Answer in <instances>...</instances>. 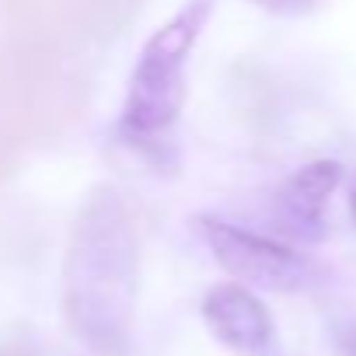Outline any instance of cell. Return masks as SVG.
<instances>
[{
  "instance_id": "1",
  "label": "cell",
  "mask_w": 356,
  "mask_h": 356,
  "mask_svg": "<svg viewBox=\"0 0 356 356\" xmlns=\"http://www.w3.org/2000/svg\"><path fill=\"white\" fill-rule=\"evenodd\" d=\"M140 293V238L115 186H95L81 203L63 255V321L88 349L119 356L133 332Z\"/></svg>"
},
{
  "instance_id": "2",
  "label": "cell",
  "mask_w": 356,
  "mask_h": 356,
  "mask_svg": "<svg viewBox=\"0 0 356 356\" xmlns=\"http://www.w3.org/2000/svg\"><path fill=\"white\" fill-rule=\"evenodd\" d=\"M213 18V0H186L154 35L143 42L115 133L122 136L126 147L140 150L154 164H175V126L182 119L186 98H189V77L186 67L193 60L196 42L203 39L207 25Z\"/></svg>"
},
{
  "instance_id": "3",
  "label": "cell",
  "mask_w": 356,
  "mask_h": 356,
  "mask_svg": "<svg viewBox=\"0 0 356 356\" xmlns=\"http://www.w3.org/2000/svg\"><path fill=\"white\" fill-rule=\"evenodd\" d=\"M196 231L213 252L217 266L248 290H273V293H297L311 283V262L248 227H238L224 217L200 213Z\"/></svg>"
},
{
  "instance_id": "4",
  "label": "cell",
  "mask_w": 356,
  "mask_h": 356,
  "mask_svg": "<svg viewBox=\"0 0 356 356\" xmlns=\"http://www.w3.org/2000/svg\"><path fill=\"white\" fill-rule=\"evenodd\" d=\"M203 321L213 332L217 342H224L238 356H269L276 349V321L262 297L234 280L217 283L207 290L203 304Z\"/></svg>"
},
{
  "instance_id": "5",
  "label": "cell",
  "mask_w": 356,
  "mask_h": 356,
  "mask_svg": "<svg viewBox=\"0 0 356 356\" xmlns=\"http://www.w3.org/2000/svg\"><path fill=\"white\" fill-rule=\"evenodd\" d=\"M342 182V164L339 161H311L297 168L286 182L276 189L273 210L283 231H290L300 241H321L325 238V207L332 193Z\"/></svg>"
},
{
  "instance_id": "6",
  "label": "cell",
  "mask_w": 356,
  "mask_h": 356,
  "mask_svg": "<svg viewBox=\"0 0 356 356\" xmlns=\"http://www.w3.org/2000/svg\"><path fill=\"white\" fill-rule=\"evenodd\" d=\"M248 4H255V8L276 15V18H304V15L318 11L325 0H248Z\"/></svg>"
},
{
  "instance_id": "7",
  "label": "cell",
  "mask_w": 356,
  "mask_h": 356,
  "mask_svg": "<svg viewBox=\"0 0 356 356\" xmlns=\"http://www.w3.org/2000/svg\"><path fill=\"white\" fill-rule=\"evenodd\" d=\"M349 217H353V224H356V178L349 182Z\"/></svg>"
},
{
  "instance_id": "8",
  "label": "cell",
  "mask_w": 356,
  "mask_h": 356,
  "mask_svg": "<svg viewBox=\"0 0 356 356\" xmlns=\"http://www.w3.org/2000/svg\"><path fill=\"white\" fill-rule=\"evenodd\" d=\"M346 353H349V356H356V332L346 339Z\"/></svg>"
}]
</instances>
